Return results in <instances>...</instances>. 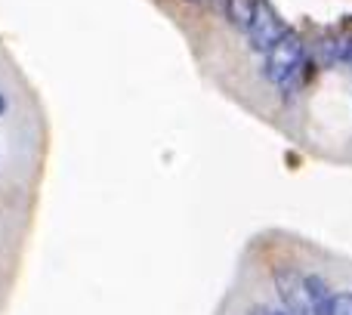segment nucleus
Masks as SVG:
<instances>
[{"label":"nucleus","mask_w":352,"mask_h":315,"mask_svg":"<svg viewBox=\"0 0 352 315\" xmlns=\"http://www.w3.org/2000/svg\"><path fill=\"white\" fill-rule=\"evenodd\" d=\"M340 62L352 65V37H340Z\"/></svg>","instance_id":"7"},{"label":"nucleus","mask_w":352,"mask_h":315,"mask_svg":"<svg viewBox=\"0 0 352 315\" xmlns=\"http://www.w3.org/2000/svg\"><path fill=\"white\" fill-rule=\"evenodd\" d=\"M256 315H285V312H266V309H260Z\"/></svg>","instance_id":"10"},{"label":"nucleus","mask_w":352,"mask_h":315,"mask_svg":"<svg viewBox=\"0 0 352 315\" xmlns=\"http://www.w3.org/2000/svg\"><path fill=\"white\" fill-rule=\"evenodd\" d=\"M244 34H248V43L256 53H269V50L287 34V28H285V22H281V16L275 12V6L269 3V0H260Z\"/></svg>","instance_id":"2"},{"label":"nucleus","mask_w":352,"mask_h":315,"mask_svg":"<svg viewBox=\"0 0 352 315\" xmlns=\"http://www.w3.org/2000/svg\"><path fill=\"white\" fill-rule=\"evenodd\" d=\"M213 6H217V12H226V3H229V0H210Z\"/></svg>","instance_id":"8"},{"label":"nucleus","mask_w":352,"mask_h":315,"mask_svg":"<svg viewBox=\"0 0 352 315\" xmlns=\"http://www.w3.org/2000/svg\"><path fill=\"white\" fill-rule=\"evenodd\" d=\"M275 291L281 297L285 315H312L303 275H297L294 269H275Z\"/></svg>","instance_id":"3"},{"label":"nucleus","mask_w":352,"mask_h":315,"mask_svg":"<svg viewBox=\"0 0 352 315\" xmlns=\"http://www.w3.org/2000/svg\"><path fill=\"white\" fill-rule=\"evenodd\" d=\"M306 294H309L312 315H334V294L324 285V279L309 275V279H306Z\"/></svg>","instance_id":"4"},{"label":"nucleus","mask_w":352,"mask_h":315,"mask_svg":"<svg viewBox=\"0 0 352 315\" xmlns=\"http://www.w3.org/2000/svg\"><path fill=\"white\" fill-rule=\"evenodd\" d=\"M334 315H352V294H337L334 297Z\"/></svg>","instance_id":"6"},{"label":"nucleus","mask_w":352,"mask_h":315,"mask_svg":"<svg viewBox=\"0 0 352 315\" xmlns=\"http://www.w3.org/2000/svg\"><path fill=\"white\" fill-rule=\"evenodd\" d=\"M256 3H260V0H229V3H226V16H229V22L235 25V28L248 31Z\"/></svg>","instance_id":"5"},{"label":"nucleus","mask_w":352,"mask_h":315,"mask_svg":"<svg viewBox=\"0 0 352 315\" xmlns=\"http://www.w3.org/2000/svg\"><path fill=\"white\" fill-rule=\"evenodd\" d=\"M306 62V47H303V37L287 31L278 43L266 53V74L275 87H281L300 65Z\"/></svg>","instance_id":"1"},{"label":"nucleus","mask_w":352,"mask_h":315,"mask_svg":"<svg viewBox=\"0 0 352 315\" xmlns=\"http://www.w3.org/2000/svg\"><path fill=\"white\" fill-rule=\"evenodd\" d=\"M188 3H207V0H188Z\"/></svg>","instance_id":"11"},{"label":"nucleus","mask_w":352,"mask_h":315,"mask_svg":"<svg viewBox=\"0 0 352 315\" xmlns=\"http://www.w3.org/2000/svg\"><path fill=\"white\" fill-rule=\"evenodd\" d=\"M6 105H10V102H6V96H3V93H0V118L6 115Z\"/></svg>","instance_id":"9"}]
</instances>
